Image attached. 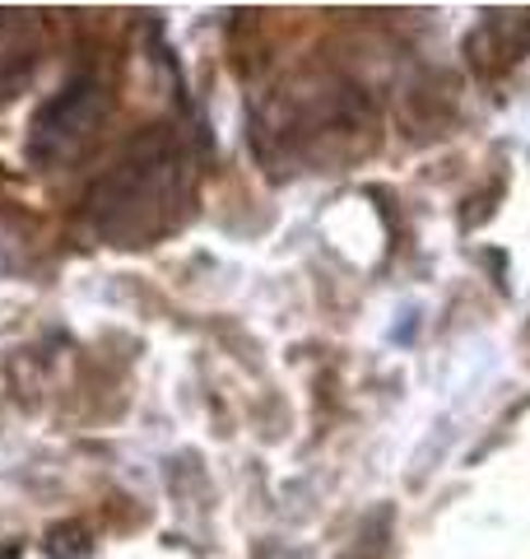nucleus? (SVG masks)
<instances>
[{"label": "nucleus", "instance_id": "obj_1", "mask_svg": "<svg viewBox=\"0 0 530 559\" xmlns=\"http://www.w3.org/2000/svg\"><path fill=\"white\" fill-rule=\"evenodd\" d=\"M182 145L168 127H149L88 197V219L112 242H135L164 224V210L182 197Z\"/></svg>", "mask_w": 530, "mask_h": 559}, {"label": "nucleus", "instance_id": "obj_2", "mask_svg": "<svg viewBox=\"0 0 530 559\" xmlns=\"http://www.w3.org/2000/svg\"><path fill=\"white\" fill-rule=\"evenodd\" d=\"M103 121V90L94 75H80L70 80L65 90L47 103V108L38 112V121H33V140H28V159L33 164H61L70 159L88 131H94Z\"/></svg>", "mask_w": 530, "mask_h": 559}]
</instances>
